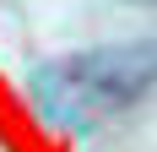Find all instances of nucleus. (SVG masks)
Wrapping results in <instances>:
<instances>
[{"label":"nucleus","mask_w":157,"mask_h":152,"mask_svg":"<svg viewBox=\"0 0 157 152\" xmlns=\"http://www.w3.org/2000/svg\"><path fill=\"white\" fill-rule=\"evenodd\" d=\"M27 87H33V103L44 109V120L65 125V130H87L119 109L141 103L157 87V44L136 38V44L81 49V54L38 65Z\"/></svg>","instance_id":"nucleus-1"},{"label":"nucleus","mask_w":157,"mask_h":152,"mask_svg":"<svg viewBox=\"0 0 157 152\" xmlns=\"http://www.w3.org/2000/svg\"><path fill=\"white\" fill-rule=\"evenodd\" d=\"M136 6H157V0H136Z\"/></svg>","instance_id":"nucleus-2"}]
</instances>
